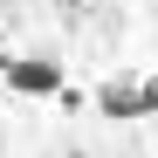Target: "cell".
<instances>
[{"instance_id":"cell-1","label":"cell","mask_w":158,"mask_h":158,"mask_svg":"<svg viewBox=\"0 0 158 158\" xmlns=\"http://www.w3.org/2000/svg\"><path fill=\"white\" fill-rule=\"evenodd\" d=\"M0 83H7L14 96H55V89L69 83V69H62L55 55H14L7 69H0Z\"/></svg>"},{"instance_id":"cell-2","label":"cell","mask_w":158,"mask_h":158,"mask_svg":"<svg viewBox=\"0 0 158 158\" xmlns=\"http://www.w3.org/2000/svg\"><path fill=\"white\" fill-rule=\"evenodd\" d=\"M96 110L110 124H138V76H110V83L96 89Z\"/></svg>"},{"instance_id":"cell-3","label":"cell","mask_w":158,"mask_h":158,"mask_svg":"<svg viewBox=\"0 0 158 158\" xmlns=\"http://www.w3.org/2000/svg\"><path fill=\"white\" fill-rule=\"evenodd\" d=\"M138 117H158V69L138 83Z\"/></svg>"},{"instance_id":"cell-4","label":"cell","mask_w":158,"mask_h":158,"mask_svg":"<svg viewBox=\"0 0 158 158\" xmlns=\"http://www.w3.org/2000/svg\"><path fill=\"white\" fill-rule=\"evenodd\" d=\"M69 158H89V151H69Z\"/></svg>"}]
</instances>
